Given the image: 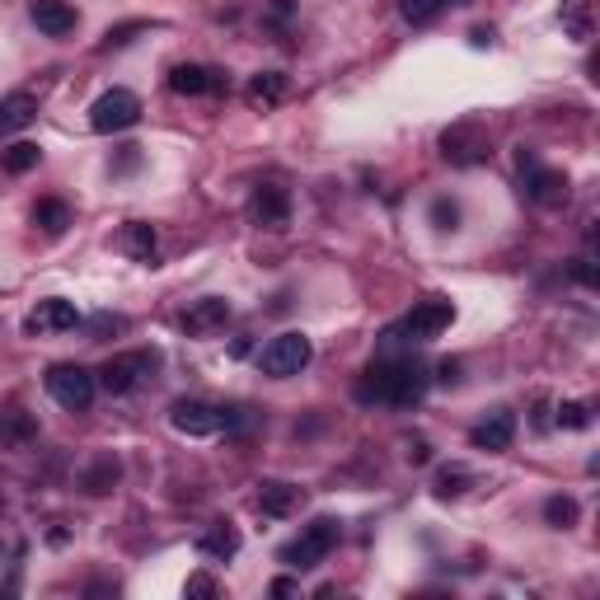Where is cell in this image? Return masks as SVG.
Here are the masks:
<instances>
[{
    "mask_svg": "<svg viewBox=\"0 0 600 600\" xmlns=\"http://www.w3.org/2000/svg\"><path fill=\"white\" fill-rule=\"evenodd\" d=\"M362 404H380V408H413L417 399L427 394V371L413 362V356H380L362 375H356L352 390Z\"/></svg>",
    "mask_w": 600,
    "mask_h": 600,
    "instance_id": "1",
    "label": "cell"
},
{
    "mask_svg": "<svg viewBox=\"0 0 600 600\" xmlns=\"http://www.w3.org/2000/svg\"><path fill=\"white\" fill-rule=\"evenodd\" d=\"M455 324V306L446 296H427L399 319L394 329H385V352H399V348H417V343H432L442 338L446 329Z\"/></svg>",
    "mask_w": 600,
    "mask_h": 600,
    "instance_id": "2",
    "label": "cell"
},
{
    "mask_svg": "<svg viewBox=\"0 0 600 600\" xmlns=\"http://www.w3.org/2000/svg\"><path fill=\"white\" fill-rule=\"evenodd\" d=\"M159 362H165V356H159L155 348H136V352H123V356H108V362L94 371V380H99V390H108V394H132L159 371Z\"/></svg>",
    "mask_w": 600,
    "mask_h": 600,
    "instance_id": "3",
    "label": "cell"
},
{
    "mask_svg": "<svg viewBox=\"0 0 600 600\" xmlns=\"http://www.w3.org/2000/svg\"><path fill=\"white\" fill-rule=\"evenodd\" d=\"M333 545H338V521L333 516H319V521H310L306 530H300L291 545H282V563L287 568H296V572H310V568H319L324 558L333 554Z\"/></svg>",
    "mask_w": 600,
    "mask_h": 600,
    "instance_id": "4",
    "label": "cell"
},
{
    "mask_svg": "<svg viewBox=\"0 0 600 600\" xmlns=\"http://www.w3.org/2000/svg\"><path fill=\"white\" fill-rule=\"evenodd\" d=\"M310 356H314V343L306 333H277L272 343L258 352V371H263L268 380H291L310 366Z\"/></svg>",
    "mask_w": 600,
    "mask_h": 600,
    "instance_id": "5",
    "label": "cell"
},
{
    "mask_svg": "<svg viewBox=\"0 0 600 600\" xmlns=\"http://www.w3.org/2000/svg\"><path fill=\"white\" fill-rule=\"evenodd\" d=\"M48 394L62 404L66 413H85L90 404H94V394H99V380H94V371H85V366H71V362H62V366H52L48 371Z\"/></svg>",
    "mask_w": 600,
    "mask_h": 600,
    "instance_id": "6",
    "label": "cell"
},
{
    "mask_svg": "<svg viewBox=\"0 0 600 600\" xmlns=\"http://www.w3.org/2000/svg\"><path fill=\"white\" fill-rule=\"evenodd\" d=\"M142 123V99H136L132 90H108V94H99L94 99V108H90V127L99 136H113V132H127Z\"/></svg>",
    "mask_w": 600,
    "mask_h": 600,
    "instance_id": "7",
    "label": "cell"
},
{
    "mask_svg": "<svg viewBox=\"0 0 600 600\" xmlns=\"http://www.w3.org/2000/svg\"><path fill=\"white\" fill-rule=\"evenodd\" d=\"M516 169H521L526 178V197L539 207H558V203H568V174H558V169H545L530 151L516 155Z\"/></svg>",
    "mask_w": 600,
    "mask_h": 600,
    "instance_id": "8",
    "label": "cell"
},
{
    "mask_svg": "<svg viewBox=\"0 0 600 600\" xmlns=\"http://www.w3.org/2000/svg\"><path fill=\"white\" fill-rule=\"evenodd\" d=\"M169 427L184 436H216L221 427H230V413L207 404V399H178L169 408Z\"/></svg>",
    "mask_w": 600,
    "mask_h": 600,
    "instance_id": "9",
    "label": "cell"
},
{
    "mask_svg": "<svg viewBox=\"0 0 600 600\" xmlns=\"http://www.w3.org/2000/svg\"><path fill=\"white\" fill-rule=\"evenodd\" d=\"M71 329H80V310L62 296L38 300V306L29 310V319H24V338H62Z\"/></svg>",
    "mask_w": 600,
    "mask_h": 600,
    "instance_id": "10",
    "label": "cell"
},
{
    "mask_svg": "<svg viewBox=\"0 0 600 600\" xmlns=\"http://www.w3.org/2000/svg\"><path fill=\"white\" fill-rule=\"evenodd\" d=\"M184 333L188 338H211V333H221L226 324H230V300H221V296H203V300H193V306L184 310Z\"/></svg>",
    "mask_w": 600,
    "mask_h": 600,
    "instance_id": "11",
    "label": "cell"
},
{
    "mask_svg": "<svg viewBox=\"0 0 600 600\" xmlns=\"http://www.w3.org/2000/svg\"><path fill=\"white\" fill-rule=\"evenodd\" d=\"M442 155L451 165H478L488 155V136L478 123H455L446 136H442Z\"/></svg>",
    "mask_w": 600,
    "mask_h": 600,
    "instance_id": "12",
    "label": "cell"
},
{
    "mask_svg": "<svg viewBox=\"0 0 600 600\" xmlns=\"http://www.w3.org/2000/svg\"><path fill=\"white\" fill-rule=\"evenodd\" d=\"M249 216H254V226H263V230H282V226H287V216H291V197H287V188L258 184L254 197H249Z\"/></svg>",
    "mask_w": 600,
    "mask_h": 600,
    "instance_id": "13",
    "label": "cell"
},
{
    "mask_svg": "<svg viewBox=\"0 0 600 600\" xmlns=\"http://www.w3.org/2000/svg\"><path fill=\"white\" fill-rule=\"evenodd\" d=\"M511 436H516V413H511V408H493L484 423L469 432V446L497 455V451H507V446H511Z\"/></svg>",
    "mask_w": 600,
    "mask_h": 600,
    "instance_id": "14",
    "label": "cell"
},
{
    "mask_svg": "<svg viewBox=\"0 0 600 600\" xmlns=\"http://www.w3.org/2000/svg\"><path fill=\"white\" fill-rule=\"evenodd\" d=\"M169 90L174 94H184V99H203V94H221L226 90V75L221 71H211V66H174L169 71Z\"/></svg>",
    "mask_w": 600,
    "mask_h": 600,
    "instance_id": "15",
    "label": "cell"
},
{
    "mask_svg": "<svg viewBox=\"0 0 600 600\" xmlns=\"http://www.w3.org/2000/svg\"><path fill=\"white\" fill-rule=\"evenodd\" d=\"M29 19H33V24L43 29L48 38H66V33H75V24H80L75 6H66V0H33Z\"/></svg>",
    "mask_w": 600,
    "mask_h": 600,
    "instance_id": "16",
    "label": "cell"
},
{
    "mask_svg": "<svg viewBox=\"0 0 600 600\" xmlns=\"http://www.w3.org/2000/svg\"><path fill=\"white\" fill-rule=\"evenodd\" d=\"M239 530H235V521H211L203 535H197V554L203 558H211V563H230V558L239 554Z\"/></svg>",
    "mask_w": 600,
    "mask_h": 600,
    "instance_id": "17",
    "label": "cell"
},
{
    "mask_svg": "<svg viewBox=\"0 0 600 600\" xmlns=\"http://www.w3.org/2000/svg\"><path fill=\"white\" fill-rule=\"evenodd\" d=\"M296 507H300V488L296 484H282V478L258 484V511L263 516H291Z\"/></svg>",
    "mask_w": 600,
    "mask_h": 600,
    "instance_id": "18",
    "label": "cell"
},
{
    "mask_svg": "<svg viewBox=\"0 0 600 600\" xmlns=\"http://www.w3.org/2000/svg\"><path fill=\"white\" fill-rule=\"evenodd\" d=\"M33 117H38V99H33V94H10V99H0V136L24 132Z\"/></svg>",
    "mask_w": 600,
    "mask_h": 600,
    "instance_id": "19",
    "label": "cell"
},
{
    "mask_svg": "<svg viewBox=\"0 0 600 600\" xmlns=\"http://www.w3.org/2000/svg\"><path fill=\"white\" fill-rule=\"evenodd\" d=\"M282 94H287V75H282V71L254 75V80H249V90H245V99H249L254 108H277V104H282Z\"/></svg>",
    "mask_w": 600,
    "mask_h": 600,
    "instance_id": "20",
    "label": "cell"
},
{
    "mask_svg": "<svg viewBox=\"0 0 600 600\" xmlns=\"http://www.w3.org/2000/svg\"><path fill=\"white\" fill-rule=\"evenodd\" d=\"M33 436H38V423H33L24 408H6V413H0V446H14L19 451V446H29Z\"/></svg>",
    "mask_w": 600,
    "mask_h": 600,
    "instance_id": "21",
    "label": "cell"
},
{
    "mask_svg": "<svg viewBox=\"0 0 600 600\" xmlns=\"http://www.w3.org/2000/svg\"><path fill=\"white\" fill-rule=\"evenodd\" d=\"M33 226L43 230V235H66V226H71V207L62 203V197H43V203L33 207Z\"/></svg>",
    "mask_w": 600,
    "mask_h": 600,
    "instance_id": "22",
    "label": "cell"
},
{
    "mask_svg": "<svg viewBox=\"0 0 600 600\" xmlns=\"http://www.w3.org/2000/svg\"><path fill=\"white\" fill-rule=\"evenodd\" d=\"M123 249L136 258V263H151L155 268V230L151 226H142V221L123 226Z\"/></svg>",
    "mask_w": 600,
    "mask_h": 600,
    "instance_id": "23",
    "label": "cell"
},
{
    "mask_svg": "<svg viewBox=\"0 0 600 600\" xmlns=\"http://www.w3.org/2000/svg\"><path fill=\"white\" fill-rule=\"evenodd\" d=\"M38 159H43V151H38L33 142H14V146L0 151V169L6 174H29V169H38Z\"/></svg>",
    "mask_w": 600,
    "mask_h": 600,
    "instance_id": "24",
    "label": "cell"
},
{
    "mask_svg": "<svg viewBox=\"0 0 600 600\" xmlns=\"http://www.w3.org/2000/svg\"><path fill=\"white\" fill-rule=\"evenodd\" d=\"M563 29L577 38V43H587L591 38V0H568L563 6Z\"/></svg>",
    "mask_w": 600,
    "mask_h": 600,
    "instance_id": "25",
    "label": "cell"
},
{
    "mask_svg": "<svg viewBox=\"0 0 600 600\" xmlns=\"http://www.w3.org/2000/svg\"><path fill=\"white\" fill-rule=\"evenodd\" d=\"M446 6H451V0H399V10H404L408 24H432Z\"/></svg>",
    "mask_w": 600,
    "mask_h": 600,
    "instance_id": "26",
    "label": "cell"
},
{
    "mask_svg": "<svg viewBox=\"0 0 600 600\" xmlns=\"http://www.w3.org/2000/svg\"><path fill=\"white\" fill-rule=\"evenodd\" d=\"M545 521L558 526V530L577 526V503H572V497H549V503H545Z\"/></svg>",
    "mask_w": 600,
    "mask_h": 600,
    "instance_id": "27",
    "label": "cell"
},
{
    "mask_svg": "<svg viewBox=\"0 0 600 600\" xmlns=\"http://www.w3.org/2000/svg\"><path fill=\"white\" fill-rule=\"evenodd\" d=\"M117 474H123V469H117V459H99V465L90 469V478H85V488L90 493H108L117 484Z\"/></svg>",
    "mask_w": 600,
    "mask_h": 600,
    "instance_id": "28",
    "label": "cell"
},
{
    "mask_svg": "<svg viewBox=\"0 0 600 600\" xmlns=\"http://www.w3.org/2000/svg\"><path fill=\"white\" fill-rule=\"evenodd\" d=\"M465 488H469L465 469H442V474H436V497H459Z\"/></svg>",
    "mask_w": 600,
    "mask_h": 600,
    "instance_id": "29",
    "label": "cell"
},
{
    "mask_svg": "<svg viewBox=\"0 0 600 600\" xmlns=\"http://www.w3.org/2000/svg\"><path fill=\"white\" fill-rule=\"evenodd\" d=\"M558 427H572V432L591 427V408L587 404H563V408H558Z\"/></svg>",
    "mask_w": 600,
    "mask_h": 600,
    "instance_id": "30",
    "label": "cell"
},
{
    "mask_svg": "<svg viewBox=\"0 0 600 600\" xmlns=\"http://www.w3.org/2000/svg\"><path fill=\"white\" fill-rule=\"evenodd\" d=\"M432 221H436V230H455L459 226V207L451 203V197H436V203H432Z\"/></svg>",
    "mask_w": 600,
    "mask_h": 600,
    "instance_id": "31",
    "label": "cell"
},
{
    "mask_svg": "<svg viewBox=\"0 0 600 600\" xmlns=\"http://www.w3.org/2000/svg\"><path fill=\"white\" fill-rule=\"evenodd\" d=\"M572 282H577V287H596V268H591V258H572Z\"/></svg>",
    "mask_w": 600,
    "mask_h": 600,
    "instance_id": "32",
    "label": "cell"
},
{
    "mask_svg": "<svg viewBox=\"0 0 600 600\" xmlns=\"http://www.w3.org/2000/svg\"><path fill=\"white\" fill-rule=\"evenodd\" d=\"M184 596H216V582H211V577H203V572H197V577H188Z\"/></svg>",
    "mask_w": 600,
    "mask_h": 600,
    "instance_id": "33",
    "label": "cell"
},
{
    "mask_svg": "<svg viewBox=\"0 0 600 600\" xmlns=\"http://www.w3.org/2000/svg\"><path fill=\"white\" fill-rule=\"evenodd\" d=\"M408 459H413V465H427V459H432V446H427V442H413V446H408Z\"/></svg>",
    "mask_w": 600,
    "mask_h": 600,
    "instance_id": "34",
    "label": "cell"
},
{
    "mask_svg": "<svg viewBox=\"0 0 600 600\" xmlns=\"http://www.w3.org/2000/svg\"><path fill=\"white\" fill-rule=\"evenodd\" d=\"M436 380H442V385H451V380H459V366H455V362H442V366H436Z\"/></svg>",
    "mask_w": 600,
    "mask_h": 600,
    "instance_id": "35",
    "label": "cell"
},
{
    "mask_svg": "<svg viewBox=\"0 0 600 600\" xmlns=\"http://www.w3.org/2000/svg\"><path fill=\"white\" fill-rule=\"evenodd\" d=\"M291 591H296L291 577H277V582H272V596H291Z\"/></svg>",
    "mask_w": 600,
    "mask_h": 600,
    "instance_id": "36",
    "label": "cell"
},
{
    "mask_svg": "<svg viewBox=\"0 0 600 600\" xmlns=\"http://www.w3.org/2000/svg\"><path fill=\"white\" fill-rule=\"evenodd\" d=\"M0 507H6V503H0Z\"/></svg>",
    "mask_w": 600,
    "mask_h": 600,
    "instance_id": "37",
    "label": "cell"
}]
</instances>
